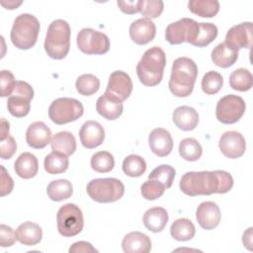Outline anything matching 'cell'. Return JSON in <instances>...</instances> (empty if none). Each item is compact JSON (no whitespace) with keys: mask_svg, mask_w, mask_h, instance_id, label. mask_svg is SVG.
Listing matches in <instances>:
<instances>
[{"mask_svg":"<svg viewBox=\"0 0 253 253\" xmlns=\"http://www.w3.org/2000/svg\"><path fill=\"white\" fill-rule=\"evenodd\" d=\"M179 187L185 195L190 197L225 194L232 189L233 178L223 170L191 171L182 176Z\"/></svg>","mask_w":253,"mask_h":253,"instance_id":"6da1fadb","label":"cell"},{"mask_svg":"<svg viewBox=\"0 0 253 253\" xmlns=\"http://www.w3.org/2000/svg\"><path fill=\"white\" fill-rule=\"evenodd\" d=\"M198 76V66L189 57H178L174 60L169 79V89L176 97H188L194 90Z\"/></svg>","mask_w":253,"mask_h":253,"instance_id":"7a4b0ae2","label":"cell"},{"mask_svg":"<svg viewBox=\"0 0 253 253\" xmlns=\"http://www.w3.org/2000/svg\"><path fill=\"white\" fill-rule=\"evenodd\" d=\"M166 54L159 46L148 48L136 65V74L139 81L145 86L158 85L164 73Z\"/></svg>","mask_w":253,"mask_h":253,"instance_id":"3957f363","label":"cell"},{"mask_svg":"<svg viewBox=\"0 0 253 253\" xmlns=\"http://www.w3.org/2000/svg\"><path fill=\"white\" fill-rule=\"evenodd\" d=\"M70 35V27L66 21L57 19L49 24L43 46L50 58L62 59L68 54Z\"/></svg>","mask_w":253,"mask_h":253,"instance_id":"277c9868","label":"cell"},{"mask_svg":"<svg viewBox=\"0 0 253 253\" xmlns=\"http://www.w3.org/2000/svg\"><path fill=\"white\" fill-rule=\"evenodd\" d=\"M40 32V22L32 14L23 13L14 20L10 39L19 49H29L35 45Z\"/></svg>","mask_w":253,"mask_h":253,"instance_id":"5b68a950","label":"cell"},{"mask_svg":"<svg viewBox=\"0 0 253 253\" xmlns=\"http://www.w3.org/2000/svg\"><path fill=\"white\" fill-rule=\"evenodd\" d=\"M86 191L89 197L97 203H114L123 198L125 186L116 178H98L87 184Z\"/></svg>","mask_w":253,"mask_h":253,"instance_id":"8992f818","label":"cell"},{"mask_svg":"<svg viewBox=\"0 0 253 253\" xmlns=\"http://www.w3.org/2000/svg\"><path fill=\"white\" fill-rule=\"evenodd\" d=\"M84 113L83 105L73 98H58L48 108V117L56 125H65L78 120Z\"/></svg>","mask_w":253,"mask_h":253,"instance_id":"52a82bcc","label":"cell"},{"mask_svg":"<svg viewBox=\"0 0 253 253\" xmlns=\"http://www.w3.org/2000/svg\"><path fill=\"white\" fill-rule=\"evenodd\" d=\"M57 230L64 237L79 234L84 226L83 213L74 204H65L59 208L56 214Z\"/></svg>","mask_w":253,"mask_h":253,"instance_id":"ba28073f","label":"cell"},{"mask_svg":"<svg viewBox=\"0 0 253 253\" xmlns=\"http://www.w3.org/2000/svg\"><path fill=\"white\" fill-rule=\"evenodd\" d=\"M76 43L85 54H104L110 49L108 36L91 28H84L78 33Z\"/></svg>","mask_w":253,"mask_h":253,"instance_id":"9c48e42d","label":"cell"},{"mask_svg":"<svg viewBox=\"0 0 253 253\" xmlns=\"http://www.w3.org/2000/svg\"><path fill=\"white\" fill-rule=\"evenodd\" d=\"M245 109V102L240 96L229 94L218 100L215 108V117L222 124H235L242 118Z\"/></svg>","mask_w":253,"mask_h":253,"instance_id":"30bf717a","label":"cell"},{"mask_svg":"<svg viewBox=\"0 0 253 253\" xmlns=\"http://www.w3.org/2000/svg\"><path fill=\"white\" fill-rule=\"evenodd\" d=\"M199 33V23L190 18H182L167 26L165 39L171 44H180L184 42L192 44Z\"/></svg>","mask_w":253,"mask_h":253,"instance_id":"8fae6325","label":"cell"},{"mask_svg":"<svg viewBox=\"0 0 253 253\" xmlns=\"http://www.w3.org/2000/svg\"><path fill=\"white\" fill-rule=\"evenodd\" d=\"M252 23L244 22L235 25L228 30L224 42L231 48L238 51L240 48H250L252 45Z\"/></svg>","mask_w":253,"mask_h":253,"instance_id":"7c38bea8","label":"cell"},{"mask_svg":"<svg viewBox=\"0 0 253 253\" xmlns=\"http://www.w3.org/2000/svg\"><path fill=\"white\" fill-rule=\"evenodd\" d=\"M218 147L225 157L236 159L244 154L246 142L240 132L229 130L221 134L218 141Z\"/></svg>","mask_w":253,"mask_h":253,"instance_id":"4fadbf2b","label":"cell"},{"mask_svg":"<svg viewBox=\"0 0 253 253\" xmlns=\"http://www.w3.org/2000/svg\"><path fill=\"white\" fill-rule=\"evenodd\" d=\"M132 81L127 73L122 70H116L111 73L106 92L114 95L122 102L126 100L132 92Z\"/></svg>","mask_w":253,"mask_h":253,"instance_id":"5bb4252c","label":"cell"},{"mask_svg":"<svg viewBox=\"0 0 253 253\" xmlns=\"http://www.w3.org/2000/svg\"><path fill=\"white\" fill-rule=\"evenodd\" d=\"M196 218L202 228L206 230H211L215 228L220 222V210L218 206L213 202H203L197 208Z\"/></svg>","mask_w":253,"mask_h":253,"instance_id":"9a60e30c","label":"cell"},{"mask_svg":"<svg viewBox=\"0 0 253 253\" xmlns=\"http://www.w3.org/2000/svg\"><path fill=\"white\" fill-rule=\"evenodd\" d=\"M79 137L84 147L93 149L103 143L105 139V130L100 123L96 121H87L82 125L79 130Z\"/></svg>","mask_w":253,"mask_h":253,"instance_id":"2e32d148","label":"cell"},{"mask_svg":"<svg viewBox=\"0 0 253 253\" xmlns=\"http://www.w3.org/2000/svg\"><path fill=\"white\" fill-rule=\"evenodd\" d=\"M148 144L150 150L159 157L169 155L173 149L172 136L170 132L163 127H157L151 130L148 135Z\"/></svg>","mask_w":253,"mask_h":253,"instance_id":"e0dca14e","label":"cell"},{"mask_svg":"<svg viewBox=\"0 0 253 253\" xmlns=\"http://www.w3.org/2000/svg\"><path fill=\"white\" fill-rule=\"evenodd\" d=\"M156 35L155 24L148 19H137L129 26V37L136 44H146L150 42Z\"/></svg>","mask_w":253,"mask_h":253,"instance_id":"ac0fdd59","label":"cell"},{"mask_svg":"<svg viewBox=\"0 0 253 253\" xmlns=\"http://www.w3.org/2000/svg\"><path fill=\"white\" fill-rule=\"evenodd\" d=\"M51 140V130L43 122L31 124L26 131V141L35 149L45 147Z\"/></svg>","mask_w":253,"mask_h":253,"instance_id":"d6986e66","label":"cell"},{"mask_svg":"<svg viewBox=\"0 0 253 253\" xmlns=\"http://www.w3.org/2000/svg\"><path fill=\"white\" fill-rule=\"evenodd\" d=\"M96 110L100 116L109 121L117 120L124 110L123 102L114 95L105 91L96 103Z\"/></svg>","mask_w":253,"mask_h":253,"instance_id":"ffe728a7","label":"cell"},{"mask_svg":"<svg viewBox=\"0 0 253 253\" xmlns=\"http://www.w3.org/2000/svg\"><path fill=\"white\" fill-rule=\"evenodd\" d=\"M122 248L126 253H148L151 250V240L142 232L132 231L125 235Z\"/></svg>","mask_w":253,"mask_h":253,"instance_id":"44dd1931","label":"cell"},{"mask_svg":"<svg viewBox=\"0 0 253 253\" xmlns=\"http://www.w3.org/2000/svg\"><path fill=\"white\" fill-rule=\"evenodd\" d=\"M172 118L175 126L185 131L195 129L199 124L198 112L189 106H180L176 108Z\"/></svg>","mask_w":253,"mask_h":253,"instance_id":"7402d4cb","label":"cell"},{"mask_svg":"<svg viewBox=\"0 0 253 253\" xmlns=\"http://www.w3.org/2000/svg\"><path fill=\"white\" fill-rule=\"evenodd\" d=\"M42 237V227L35 222L25 221L16 229L17 240L26 246H34L41 242Z\"/></svg>","mask_w":253,"mask_h":253,"instance_id":"603a6c76","label":"cell"},{"mask_svg":"<svg viewBox=\"0 0 253 253\" xmlns=\"http://www.w3.org/2000/svg\"><path fill=\"white\" fill-rule=\"evenodd\" d=\"M14 170L19 177L31 179L35 177L39 171L38 158L31 152H23L16 159Z\"/></svg>","mask_w":253,"mask_h":253,"instance_id":"cb8c5ba5","label":"cell"},{"mask_svg":"<svg viewBox=\"0 0 253 253\" xmlns=\"http://www.w3.org/2000/svg\"><path fill=\"white\" fill-rule=\"evenodd\" d=\"M168 212L164 208L154 207L144 212L142 221L149 231L157 233L164 229L168 222Z\"/></svg>","mask_w":253,"mask_h":253,"instance_id":"d4e9b609","label":"cell"},{"mask_svg":"<svg viewBox=\"0 0 253 253\" xmlns=\"http://www.w3.org/2000/svg\"><path fill=\"white\" fill-rule=\"evenodd\" d=\"M212 62L221 68H227L235 63L238 58V51L228 46L225 42L218 43L211 50Z\"/></svg>","mask_w":253,"mask_h":253,"instance_id":"484cf974","label":"cell"},{"mask_svg":"<svg viewBox=\"0 0 253 253\" xmlns=\"http://www.w3.org/2000/svg\"><path fill=\"white\" fill-rule=\"evenodd\" d=\"M50 145L52 151L61 152L66 156H70L76 150V139L69 131H59L52 136Z\"/></svg>","mask_w":253,"mask_h":253,"instance_id":"4316f807","label":"cell"},{"mask_svg":"<svg viewBox=\"0 0 253 253\" xmlns=\"http://www.w3.org/2000/svg\"><path fill=\"white\" fill-rule=\"evenodd\" d=\"M48 198L54 202H60L70 198L73 194V186L66 179L51 181L46 188Z\"/></svg>","mask_w":253,"mask_h":253,"instance_id":"83f0119b","label":"cell"},{"mask_svg":"<svg viewBox=\"0 0 253 253\" xmlns=\"http://www.w3.org/2000/svg\"><path fill=\"white\" fill-rule=\"evenodd\" d=\"M69 165L68 156L61 152L51 151L44 157L43 167L44 170L51 175L60 174L67 170Z\"/></svg>","mask_w":253,"mask_h":253,"instance_id":"f1b7e54d","label":"cell"},{"mask_svg":"<svg viewBox=\"0 0 253 253\" xmlns=\"http://www.w3.org/2000/svg\"><path fill=\"white\" fill-rule=\"evenodd\" d=\"M195 225L188 218H178L171 224L170 227L171 236L178 241L191 240L195 236Z\"/></svg>","mask_w":253,"mask_h":253,"instance_id":"f546056e","label":"cell"},{"mask_svg":"<svg viewBox=\"0 0 253 253\" xmlns=\"http://www.w3.org/2000/svg\"><path fill=\"white\" fill-rule=\"evenodd\" d=\"M188 7L193 14L203 18H212L219 11V2L216 0H191Z\"/></svg>","mask_w":253,"mask_h":253,"instance_id":"4dcf8cb0","label":"cell"},{"mask_svg":"<svg viewBox=\"0 0 253 253\" xmlns=\"http://www.w3.org/2000/svg\"><path fill=\"white\" fill-rule=\"evenodd\" d=\"M31 100L32 99L24 95H11L7 101V108L9 113L16 118L26 117L31 109Z\"/></svg>","mask_w":253,"mask_h":253,"instance_id":"1f68e13d","label":"cell"},{"mask_svg":"<svg viewBox=\"0 0 253 253\" xmlns=\"http://www.w3.org/2000/svg\"><path fill=\"white\" fill-rule=\"evenodd\" d=\"M229 85L236 91H248L253 85V76L248 69L238 68L230 74Z\"/></svg>","mask_w":253,"mask_h":253,"instance_id":"d6a6232c","label":"cell"},{"mask_svg":"<svg viewBox=\"0 0 253 253\" xmlns=\"http://www.w3.org/2000/svg\"><path fill=\"white\" fill-rule=\"evenodd\" d=\"M179 154L187 161H197L203 154V148L197 139L187 137L182 139L179 144Z\"/></svg>","mask_w":253,"mask_h":253,"instance_id":"836d02e7","label":"cell"},{"mask_svg":"<svg viewBox=\"0 0 253 253\" xmlns=\"http://www.w3.org/2000/svg\"><path fill=\"white\" fill-rule=\"evenodd\" d=\"M123 171L128 177H140L146 170L145 160L136 154L127 155L123 161Z\"/></svg>","mask_w":253,"mask_h":253,"instance_id":"e575fe53","label":"cell"},{"mask_svg":"<svg viewBox=\"0 0 253 253\" xmlns=\"http://www.w3.org/2000/svg\"><path fill=\"white\" fill-rule=\"evenodd\" d=\"M217 32V27L212 23H199V33L192 45L198 47L209 45L215 40Z\"/></svg>","mask_w":253,"mask_h":253,"instance_id":"d590c367","label":"cell"},{"mask_svg":"<svg viewBox=\"0 0 253 253\" xmlns=\"http://www.w3.org/2000/svg\"><path fill=\"white\" fill-rule=\"evenodd\" d=\"M75 87L80 95L91 96L99 90L100 80L97 76L93 74H82L77 78L75 82Z\"/></svg>","mask_w":253,"mask_h":253,"instance_id":"8d00e7d4","label":"cell"},{"mask_svg":"<svg viewBox=\"0 0 253 253\" xmlns=\"http://www.w3.org/2000/svg\"><path fill=\"white\" fill-rule=\"evenodd\" d=\"M90 164L94 171L98 173H108L113 170L115 159L108 151H98L92 155Z\"/></svg>","mask_w":253,"mask_h":253,"instance_id":"74e56055","label":"cell"},{"mask_svg":"<svg viewBox=\"0 0 253 253\" xmlns=\"http://www.w3.org/2000/svg\"><path fill=\"white\" fill-rule=\"evenodd\" d=\"M176 171L175 169L167 164H162L154 168L148 175V179L156 180L163 184L166 189H169L174 181Z\"/></svg>","mask_w":253,"mask_h":253,"instance_id":"f35d334b","label":"cell"},{"mask_svg":"<svg viewBox=\"0 0 253 253\" xmlns=\"http://www.w3.org/2000/svg\"><path fill=\"white\" fill-rule=\"evenodd\" d=\"M223 85V78L220 73L211 70L202 79V89L207 95L216 94Z\"/></svg>","mask_w":253,"mask_h":253,"instance_id":"ab89813d","label":"cell"},{"mask_svg":"<svg viewBox=\"0 0 253 253\" xmlns=\"http://www.w3.org/2000/svg\"><path fill=\"white\" fill-rule=\"evenodd\" d=\"M165 190L166 188L163 184L152 179H148L140 187L141 196L148 201H154L160 198L164 194Z\"/></svg>","mask_w":253,"mask_h":253,"instance_id":"60d3db41","label":"cell"},{"mask_svg":"<svg viewBox=\"0 0 253 253\" xmlns=\"http://www.w3.org/2000/svg\"><path fill=\"white\" fill-rule=\"evenodd\" d=\"M164 3L161 0H142V7L140 13L144 19H154L163 12Z\"/></svg>","mask_w":253,"mask_h":253,"instance_id":"b9f144b4","label":"cell"},{"mask_svg":"<svg viewBox=\"0 0 253 253\" xmlns=\"http://www.w3.org/2000/svg\"><path fill=\"white\" fill-rule=\"evenodd\" d=\"M0 85H1V97H10L15 84H16V80L15 77L13 75L12 72H10L9 70H2L0 73Z\"/></svg>","mask_w":253,"mask_h":253,"instance_id":"7bdbcfd3","label":"cell"},{"mask_svg":"<svg viewBox=\"0 0 253 253\" xmlns=\"http://www.w3.org/2000/svg\"><path fill=\"white\" fill-rule=\"evenodd\" d=\"M17 150V143L15 138L9 135L6 139L0 142V156L2 159H10Z\"/></svg>","mask_w":253,"mask_h":253,"instance_id":"ee69618b","label":"cell"},{"mask_svg":"<svg viewBox=\"0 0 253 253\" xmlns=\"http://www.w3.org/2000/svg\"><path fill=\"white\" fill-rule=\"evenodd\" d=\"M16 238V232L13 230L12 227L1 224L0 225V245L1 247H10L14 245Z\"/></svg>","mask_w":253,"mask_h":253,"instance_id":"f6af8a7d","label":"cell"},{"mask_svg":"<svg viewBox=\"0 0 253 253\" xmlns=\"http://www.w3.org/2000/svg\"><path fill=\"white\" fill-rule=\"evenodd\" d=\"M117 4L122 12L131 15L140 12L142 7V0H131V1H117Z\"/></svg>","mask_w":253,"mask_h":253,"instance_id":"bcb514c9","label":"cell"},{"mask_svg":"<svg viewBox=\"0 0 253 253\" xmlns=\"http://www.w3.org/2000/svg\"><path fill=\"white\" fill-rule=\"evenodd\" d=\"M1 190H0V196L4 197L8 194H10L14 187V182L9 173L6 171L5 167L1 165Z\"/></svg>","mask_w":253,"mask_h":253,"instance_id":"7dc6e473","label":"cell"},{"mask_svg":"<svg viewBox=\"0 0 253 253\" xmlns=\"http://www.w3.org/2000/svg\"><path fill=\"white\" fill-rule=\"evenodd\" d=\"M70 253H93L98 252L90 242L87 241H78L73 243L69 248Z\"/></svg>","mask_w":253,"mask_h":253,"instance_id":"c3c4849f","label":"cell"},{"mask_svg":"<svg viewBox=\"0 0 253 253\" xmlns=\"http://www.w3.org/2000/svg\"><path fill=\"white\" fill-rule=\"evenodd\" d=\"M9 129H10V125L9 122L5 120V118H1V135H0V140H4L9 136Z\"/></svg>","mask_w":253,"mask_h":253,"instance_id":"681fc988","label":"cell"},{"mask_svg":"<svg viewBox=\"0 0 253 253\" xmlns=\"http://www.w3.org/2000/svg\"><path fill=\"white\" fill-rule=\"evenodd\" d=\"M242 242L244 247L246 246L249 250H251L252 245V227H249L246 231H244L242 236Z\"/></svg>","mask_w":253,"mask_h":253,"instance_id":"f907efd6","label":"cell"},{"mask_svg":"<svg viewBox=\"0 0 253 253\" xmlns=\"http://www.w3.org/2000/svg\"><path fill=\"white\" fill-rule=\"evenodd\" d=\"M1 4L6 8V9H16L18 6H20L22 4V1L16 2V1H8L7 3L5 1H1Z\"/></svg>","mask_w":253,"mask_h":253,"instance_id":"816d5d0a","label":"cell"}]
</instances>
